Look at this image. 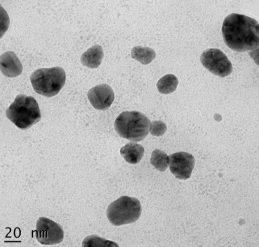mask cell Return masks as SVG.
Listing matches in <instances>:
<instances>
[{
  "label": "cell",
  "instance_id": "obj_1",
  "mask_svg": "<svg viewBox=\"0 0 259 247\" xmlns=\"http://www.w3.org/2000/svg\"><path fill=\"white\" fill-rule=\"evenodd\" d=\"M225 43L237 52H244L258 48L259 25L250 17L231 14L225 19L222 27Z\"/></svg>",
  "mask_w": 259,
  "mask_h": 247
},
{
  "label": "cell",
  "instance_id": "obj_2",
  "mask_svg": "<svg viewBox=\"0 0 259 247\" xmlns=\"http://www.w3.org/2000/svg\"><path fill=\"white\" fill-rule=\"evenodd\" d=\"M6 116L17 127L27 129L41 118L38 103L34 98L20 94L6 111Z\"/></svg>",
  "mask_w": 259,
  "mask_h": 247
},
{
  "label": "cell",
  "instance_id": "obj_3",
  "mask_svg": "<svg viewBox=\"0 0 259 247\" xmlns=\"http://www.w3.org/2000/svg\"><path fill=\"white\" fill-rule=\"evenodd\" d=\"M150 121L142 113L124 112L115 120V128L121 137L133 142L145 139L149 131Z\"/></svg>",
  "mask_w": 259,
  "mask_h": 247
},
{
  "label": "cell",
  "instance_id": "obj_4",
  "mask_svg": "<svg viewBox=\"0 0 259 247\" xmlns=\"http://www.w3.org/2000/svg\"><path fill=\"white\" fill-rule=\"evenodd\" d=\"M33 90L47 97L56 95L63 88L66 82V73L61 67L41 68L33 72L30 77Z\"/></svg>",
  "mask_w": 259,
  "mask_h": 247
},
{
  "label": "cell",
  "instance_id": "obj_5",
  "mask_svg": "<svg viewBox=\"0 0 259 247\" xmlns=\"http://www.w3.org/2000/svg\"><path fill=\"white\" fill-rule=\"evenodd\" d=\"M140 202L135 198L123 196L108 207L107 216L112 225L120 226L135 223L141 216Z\"/></svg>",
  "mask_w": 259,
  "mask_h": 247
},
{
  "label": "cell",
  "instance_id": "obj_6",
  "mask_svg": "<svg viewBox=\"0 0 259 247\" xmlns=\"http://www.w3.org/2000/svg\"><path fill=\"white\" fill-rule=\"evenodd\" d=\"M200 61L212 74L225 78L233 71L231 62L225 54L218 49H208L202 53Z\"/></svg>",
  "mask_w": 259,
  "mask_h": 247
},
{
  "label": "cell",
  "instance_id": "obj_7",
  "mask_svg": "<svg viewBox=\"0 0 259 247\" xmlns=\"http://www.w3.org/2000/svg\"><path fill=\"white\" fill-rule=\"evenodd\" d=\"M33 232L35 233L37 240L42 245H55L64 240L63 228L60 224L46 217L39 218Z\"/></svg>",
  "mask_w": 259,
  "mask_h": 247
},
{
  "label": "cell",
  "instance_id": "obj_8",
  "mask_svg": "<svg viewBox=\"0 0 259 247\" xmlns=\"http://www.w3.org/2000/svg\"><path fill=\"white\" fill-rule=\"evenodd\" d=\"M169 159L170 172L175 178L182 181L190 178L195 163L193 155L186 152H178L170 155Z\"/></svg>",
  "mask_w": 259,
  "mask_h": 247
},
{
  "label": "cell",
  "instance_id": "obj_9",
  "mask_svg": "<svg viewBox=\"0 0 259 247\" xmlns=\"http://www.w3.org/2000/svg\"><path fill=\"white\" fill-rule=\"evenodd\" d=\"M92 105L100 111H106L113 103L115 95L111 87L107 84H102L92 88L88 93Z\"/></svg>",
  "mask_w": 259,
  "mask_h": 247
},
{
  "label": "cell",
  "instance_id": "obj_10",
  "mask_svg": "<svg viewBox=\"0 0 259 247\" xmlns=\"http://www.w3.org/2000/svg\"><path fill=\"white\" fill-rule=\"evenodd\" d=\"M1 71L8 78H15L22 73L23 65L13 52H7L1 56Z\"/></svg>",
  "mask_w": 259,
  "mask_h": 247
},
{
  "label": "cell",
  "instance_id": "obj_11",
  "mask_svg": "<svg viewBox=\"0 0 259 247\" xmlns=\"http://www.w3.org/2000/svg\"><path fill=\"white\" fill-rule=\"evenodd\" d=\"M104 52L101 46L96 45L82 54L81 61L83 65L90 68H98L102 63Z\"/></svg>",
  "mask_w": 259,
  "mask_h": 247
},
{
  "label": "cell",
  "instance_id": "obj_12",
  "mask_svg": "<svg viewBox=\"0 0 259 247\" xmlns=\"http://www.w3.org/2000/svg\"><path fill=\"white\" fill-rule=\"evenodd\" d=\"M120 153L125 161L129 164H136L143 158L145 149L143 146L140 144L130 142L121 149Z\"/></svg>",
  "mask_w": 259,
  "mask_h": 247
},
{
  "label": "cell",
  "instance_id": "obj_13",
  "mask_svg": "<svg viewBox=\"0 0 259 247\" xmlns=\"http://www.w3.org/2000/svg\"><path fill=\"white\" fill-rule=\"evenodd\" d=\"M132 57L141 62L142 64L147 65L155 59L156 53L154 50L148 47L138 46L133 48L131 51Z\"/></svg>",
  "mask_w": 259,
  "mask_h": 247
},
{
  "label": "cell",
  "instance_id": "obj_14",
  "mask_svg": "<svg viewBox=\"0 0 259 247\" xmlns=\"http://www.w3.org/2000/svg\"><path fill=\"white\" fill-rule=\"evenodd\" d=\"M179 84L178 78L172 74L161 78L157 84L158 91L163 94H169L177 90Z\"/></svg>",
  "mask_w": 259,
  "mask_h": 247
},
{
  "label": "cell",
  "instance_id": "obj_15",
  "mask_svg": "<svg viewBox=\"0 0 259 247\" xmlns=\"http://www.w3.org/2000/svg\"><path fill=\"white\" fill-rule=\"evenodd\" d=\"M150 163L157 170L164 171L169 165V157L162 151L156 149L152 153Z\"/></svg>",
  "mask_w": 259,
  "mask_h": 247
},
{
  "label": "cell",
  "instance_id": "obj_16",
  "mask_svg": "<svg viewBox=\"0 0 259 247\" xmlns=\"http://www.w3.org/2000/svg\"><path fill=\"white\" fill-rule=\"evenodd\" d=\"M82 246L84 247H112L119 246L116 242L106 240L97 235L87 237L82 242Z\"/></svg>",
  "mask_w": 259,
  "mask_h": 247
},
{
  "label": "cell",
  "instance_id": "obj_17",
  "mask_svg": "<svg viewBox=\"0 0 259 247\" xmlns=\"http://www.w3.org/2000/svg\"><path fill=\"white\" fill-rule=\"evenodd\" d=\"M150 132L151 135L155 136H161L166 131V124L161 121H154L150 125Z\"/></svg>",
  "mask_w": 259,
  "mask_h": 247
}]
</instances>
